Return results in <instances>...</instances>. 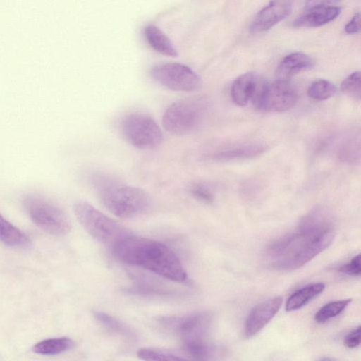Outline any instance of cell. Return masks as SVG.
<instances>
[{
	"instance_id": "obj_1",
	"label": "cell",
	"mask_w": 361,
	"mask_h": 361,
	"mask_svg": "<svg viewBox=\"0 0 361 361\" xmlns=\"http://www.w3.org/2000/svg\"><path fill=\"white\" fill-rule=\"evenodd\" d=\"M334 235L329 215L317 209L303 218L297 231L271 243L267 250L266 258L274 269L295 270L326 250Z\"/></svg>"
},
{
	"instance_id": "obj_2",
	"label": "cell",
	"mask_w": 361,
	"mask_h": 361,
	"mask_svg": "<svg viewBox=\"0 0 361 361\" xmlns=\"http://www.w3.org/2000/svg\"><path fill=\"white\" fill-rule=\"evenodd\" d=\"M115 257L123 263L149 271L176 282L187 279V273L176 253L165 244L130 234L112 247Z\"/></svg>"
},
{
	"instance_id": "obj_3",
	"label": "cell",
	"mask_w": 361,
	"mask_h": 361,
	"mask_svg": "<svg viewBox=\"0 0 361 361\" xmlns=\"http://www.w3.org/2000/svg\"><path fill=\"white\" fill-rule=\"evenodd\" d=\"M98 190L104 206L119 218L137 216L147 212L152 206V199L145 190L123 185L114 180Z\"/></svg>"
},
{
	"instance_id": "obj_4",
	"label": "cell",
	"mask_w": 361,
	"mask_h": 361,
	"mask_svg": "<svg viewBox=\"0 0 361 361\" xmlns=\"http://www.w3.org/2000/svg\"><path fill=\"white\" fill-rule=\"evenodd\" d=\"M207 111V103L202 97L180 99L165 110L162 117L163 127L171 135H188L200 127Z\"/></svg>"
},
{
	"instance_id": "obj_5",
	"label": "cell",
	"mask_w": 361,
	"mask_h": 361,
	"mask_svg": "<svg viewBox=\"0 0 361 361\" xmlns=\"http://www.w3.org/2000/svg\"><path fill=\"white\" fill-rule=\"evenodd\" d=\"M73 212L83 228L96 240L111 247L131 234L126 228L87 202L73 204Z\"/></svg>"
},
{
	"instance_id": "obj_6",
	"label": "cell",
	"mask_w": 361,
	"mask_h": 361,
	"mask_svg": "<svg viewBox=\"0 0 361 361\" xmlns=\"http://www.w3.org/2000/svg\"><path fill=\"white\" fill-rule=\"evenodd\" d=\"M23 207L32 221L44 231L54 235H65L71 230L66 213L46 197L30 194L23 199Z\"/></svg>"
},
{
	"instance_id": "obj_7",
	"label": "cell",
	"mask_w": 361,
	"mask_h": 361,
	"mask_svg": "<svg viewBox=\"0 0 361 361\" xmlns=\"http://www.w3.org/2000/svg\"><path fill=\"white\" fill-rule=\"evenodd\" d=\"M120 128L126 140L137 149H155L164 140L158 123L151 116L143 113H131L125 116L121 122Z\"/></svg>"
},
{
	"instance_id": "obj_8",
	"label": "cell",
	"mask_w": 361,
	"mask_h": 361,
	"mask_svg": "<svg viewBox=\"0 0 361 361\" xmlns=\"http://www.w3.org/2000/svg\"><path fill=\"white\" fill-rule=\"evenodd\" d=\"M151 78L160 85L173 91L194 92L202 86L201 78L189 66L180 63H164L153 66Z\"/></svg>"
},
{
	"instance_id": "obj_9",
	"label": "cell",
	"mask_w": 361,
	"mask_h": 361,
	"mask_svg": "<svg viewBox=\"0 0 361 361\" xmlns=\"http://www.w3.org/2000/svg\"><path fill=\"white\" fill-rule=\"evenodd\" d=\"M212 322V316L208 312L165 317L159 319L161 325L168 331L179 336L182 342L206 339Z\"/></svg>"
},
{
	"instance_id": "obj_10",
	"label": "cell",
	"mask_w": 361,
	"mask_h": 361,
	"mask_svg": "<svg viewBox=\"0 0 361 361\" xmlns=\"http://www.w3.org/2000/svg\"><path fill=\"white\" fill-rule=\"evenodd\" d=\"M252 100L262 111L282 112L295 105L297 93L288 80H276L261 83Z\"/></svg>"
},
{
	"instance_id": "obj_11",
	"label": "cell",
	"mask_w": 361,
	"mask_h": 361,
	"mask_svg": "<svg viewBox=\"0 0 361 361\" xmlns=\"http://www.w3.org/2000/svg\"><path fill=\"white\" fill-rule=\"evenodd\" d=\"M295 0H271L251 23L252 33L267 31L290 15Z\"/></svg>"
},
{
	"instance_id": "obj_12",
	"label": "cell",
	"mask_w": 361,
	"mask_h": 361,
	"mask_svg": "<svg viewBox=\"0 0 361 361\" xmlns=\"http://www.w3.org/2000/svg\"><path fill=\"white\" fill-rule=\"evenodd\" d=\"M283 302L281 296L274 297L255 306L245 324V334L252 337L259 333L278 312Z\"/></svg>"
},
{
	"instance_id": "obj_13",
	"label": "cell",
	"mask_w": 361,
	"mask_h": 361,
	"mask_svg": "<svg viewBox=\"0 0 361 361\" xmlns=\"http://www.w3.org/2000/svg\"><path fill=\"white\" fill-rule=\"evenodd\" d=\"M257 73L247 72L237 78L231 88V97L234 104L245 106L252 100L260 86Z\"/></svg>"
},
{
	"instance_id": "obj_14",
	"label": "cell",
	"mask_w": 361,
	"mask_h": 361,
	"mask_svg": "<svg viewBox=\"0 0 361 361\" xmlns=\"http://www.w3.org/2000/svg\"><path fill=\"white\" fill-rule=\"evenodd\" d=\"M341 8L333 6H323L307 9L293 22L296 27H314L324 25L336 18Z\"/></svg>"
},
{
	"instance_id": "obj_15",
	"label": "cell",
	"mask_w": 361,
	"mask_h": 361,
	"mask_svg": "<svg viewBox=\"0 0 361 361\" xmlns=\"http://www.w3.org/2000/svg\"><path fill=\"white\" fill-rule=\"evenodd\" d=\"M314 61L308 55L295 52L285 56L276 71V80H289L297 73L311 68Z\"/></svg>"
},
{
	"instance_id": "obj_16",
	"label": "cell",
	"mask_w": 361,
	"mask_h": 361,
	"mask_svg": "<svg viewBox=\"0 0 361 361\" xmlns=\"http://www.w3.org/2000/svg\"><path fill=\"white\" fill-rule=\"evenodd\" d=\"M264 151L259 144H237L219 148L209 154L210 159L216 161H231L251 158Z\"/></svg>"
},
{
	"instance_id": "obj_17",
	"label": "cell",
	"mask_w": 361,
	"mask_h": 361,
	"mask_svg": "<svg viewBox=\"0 0 361 361\" xmlns=\"http://www.w3.org/2000/svg\"><path fill=\"white\" fill-rule=\"evenodd\" d=\"M145 37L150 47L164 56L176 57L178 52L168 37L157 26L148 25L144 28Z\"/></svg>"
},
{
	"instance_id": "obj_18",
	"label": "cell",
	"mask_w": 361,
	"mask_h": 361,
	"mask_svg": "<svg viewBox=\"0 0 361 361\" xmlns=\"http://www.w3.org/2000/svg\"><path fill=\"white\" fill-rule=\"evenodd\" d=\"M325 289L323 283H314L305 286L294 292L287 300L286 310L288 312L300 309Z\"/></svg>"
},
{
	"instance_id": "obj_19",
	"label": "cell",
	"mask_w": 361,
	"mask_h": 361,
	"mask_svg": "<svg viewBox=\"0 0 361 361\" xmlns=\"http://www.w3.org/2000/svg\"><path fill=\"white\" fill-rule=\"evenodd\" d=\"M93 316L103 327L116 334L128 339H135L137 337L131 326L114 316L101 311H94Z\"/></svg>"
},
{
	"instance_id": "obj_20",
	"label": "cell",
	"mask_w": 361,
	"mask_h": 361,
	"mask_svg": "<svg viewBox=\"0 0 361 361\" xmlns=\"http://www.w3.org/2000/svg\"><path fill=\"white\" fill-rule=\"evenodd\" d=\"M182 345L184 355L188 356V359L210 360L216 355L217 351L215 345L208 342L207 339L182 342Z\"/></svg>"
},
{
	"instance_id": "obj_21",
	"label": "cell",
	"mask_w": 361,
	"mask_h": 361,
	"mask_svg": "<svg viewBox=\"0 0 361 361\" xmlns=\"http://www.w3.org/2000/svg\"><path fill=\"white\" fill-rule=\"evenodd\" d=\"M74 345L72 339L68 337H59L41 341L33 346L32 350L37 354L54 355L72 349Z\"/></svg>"
},
{
	"instance_id": "obj_22",
	"label": "cell",
	"mask_w": 361,
	"mask_h": 361,
	"mask_svg": "<svg viewBox=\"0 0 361 361\" xmlns=\"http://www.w3.org/2000/svg\"><path fill=\"white\" fill-rule=\"evenodd\" d=\"M0 241L11 247H23L30 243L27 236L0 214Z\"/></svg>"
},
{
	"instance_id": "obj_23",
	"label": "cell",
	"mask_w": 361,
	"mask_h": 361,
	"mask_svg": "<svg viewBox=\"0 0 361 361\" xmlns=\"http://www.w3.org/2000/svg\"><path fill=\"white\" fill-rule=\"evenodd\" d=\"M137 355L140 359L143 360L175 361L187 360L183 355H178L167 350L152 347H146L139 349Z\"/></svg>"
},
{
	"instance_id": "obj_24",
	"label": "cell",
	"mask_w": 361,
	"mask_h": 361,
	"mask_svg": "<svg viewBox=\"0 0 361 361\" xmlns=\"http://www.w3.org/2000/svg\"><path fill=\"white\" fill-rule=\"evenodd\" d=\"M351 299L330 302L322 307L314 315L317 323H324L340 314L350 303Z\"/></svg>"
},
{
	"instance_id": "obj_25",
	"label": "cell",
	"mask_w": 361,
	"mask_h": 361,
	"mask_svg": "<svg viewBox=\"0 0 361 361\" xmlns=\"http://www.w3.org/2000/svg\"><path fill=\"white\" fill-rule=\"evenodd\" d=\"M336 92V86L330 81L326 80L314 81L307 89L309 97L315 100L327 99L333 97Z\"/></svg>"
},
{
	"instance_id": "obj_26",
	"label": "cell",
	"mask_w": 361,
	"mask_h": 361,
	"mask_svg": "<svg viewBox=\"0 0 361 361\" xmlns=\"http://www.w3.org/2000/svg\"><path fill=\"white\" fill-rule=\"evenodd\" d=\"M341 90L348 97L360 101L361 98L360 72L356 71L349 75L342 82Z\"/></svg>"
},
{
	"instance_id": "obj_27",
	"label": "cell",
	"mask_w": 361,
	"mask_h": 361,
	"mask_svg": "<svg viewBox=\"0 0 361 361\" xmlns=\"http://www.w3.org/2000/svg\"><path fill=\"white\" fill-rule=\"evenodd\" d=\"M340 159L348 163L355 162L360 159V140L355 137L345 142L338 153Z\"/></svg>"
},
{
	"instance_id": "obj_28",
	"label": "cell",
	"mask_w": 361,
	"mask_h": 361,
	"mask_svg": "<svg viewBox=\"0 0 361 361\" xmlns=\"http://www.w3.org/2000/svg\"><path fill=\"white\" fill-rule=\"evenodd\" d=\"M190 192L197 200L210 204L214 202V195L209 185L205 183H196L190 188Z\"/></svg>"
},
{
	"instance_id": "obj_29",
	"label": "cell",
	"mask_w": 361,
	"mask_h": 361,
	"mask_svg": "<svg viewBox=\"0 0 361 361\" xmlns=\"http://www.w3.org/2000/svg\"><path fill=\"white\" fill-rule=\"evenodd\" d=\"M338 271L348 275L359 276L361 273L360 255L357 254L348 263L341 265Z\"/></svg>"
},
{
	"instance_id": "obj_30",
	"label": "cell",
	"mask_w": 361,
	"mask_h": 361,
	"mask_svg": "<svg viewBox=\"0 0 361 361\" xmlns=\"http://www.w3.org/2000/svg\"><path fill=\"white\" fill-rule=\"evenodd\" d=\"M360 326H358L349 332L344 339V344L349 348H355L360 345Z\"/></svg>"
},
{
	"instance_id": "obj_31",
	"label": "cell",
	"mask_w": 361,
	"mask_h": 361,
	"mask_svg": "<svg viewBox=\"0 0 361 361\" xmlns=\"http://www.w3.org/2000/svg\"><path fill=\"white\" fill-rule=\"evenodd\" d=\"M360 30V14L357 12L345 26V31L348 34H356Z\"/></svg>"
},
{
	"instance_id": "obj_32",
	"label": "cell",
	"mask_w": 361,
	"mask_h": 361,
	"mask_svg": "<svg viewBox=\"0 0 361 361\" xmlns=\"http://www.w3.org/2000/svg\"><path fill=\"white\" fill-rule=\"evenodd\" d=\"M338 1V0H306L305 8L307 10L314 7L329 6Z\"/></svg>"
}]
</instances>
